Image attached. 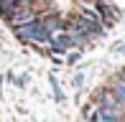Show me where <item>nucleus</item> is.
<instances>
[{"mask_svg":"<svg viewBox=\"0 0 125 122\" xmlns=\"http://www.w3.org/2000/svg\"><path fill=\"white\" fill-rule=\"evenodd\" d=\"M94 104H97L100 109H112V112L125 114V107H123V104L115 99V94L110 92V87H105V89H100L97 94H94Z\"/></svg>","mask_w":125,"mask_h":122,"instance_id":"nucleus-1","label":"nucleus"},{"mask_svg":"<svg viewBox=\"0 0 125 122\" xmlns=\"http://www.w3.org/2000/svg\"><path fill=\"white\" fill-rule=\"evenodd\" d=\"M31 20H36V8H33V5H21V8H15L13 15L8 18V26L10 28H18V26L31 23Z\"/></svg>","mask_w":125,"mask_h":122,"instance_id":"nucleus-2","label":"nucleus"},{"mask_svg":"<svg viewBox=\"0 0 125 122\" xmlns=\"http://www.w3.org/2000/svg\"><path fill=\"white\" fill-rule=\"evenodd\" d=\"M41 23H43V28H46L49 33L66 31V23H64V18H61V15H56V13H51V15H46V18H41Z\"/></svg>","mask_w":125,"mask_h":122,"instance_id":"nucleus-3","label":"nucleus"},{"mask_svg":"<svg viewBox=\"0 0 125 122\" xmlns=\"http://www.w3.org/2000/svg\"><path fill=\"white\" fill-rule=\"evenodd\" d=\"M125 114L120 112H112V109H97V117H94V122H123Z\"/></svg>","mask_w":125,"mask_h":122,"instance_id":"nucleus-4","label":"nucleus"},{"mask_svg":"<svg viewBox=\"0 0 125 122\" xmlns=\"http://www.w3.org/2000/svg\"><path fill=\"white\" fill-rule=\"evenodd\" d=\"M110 92L115 94V99H117V102H120L123 107H125V81L120 79V76H117V79L110 84Z\"/></svg>","mask_w":125,"mask_h":122,"instance_id":"nucleus-5","label":"nucleus"},{"mask_svg":"<svg viewBox=\"0 0 125 122\" xmlns=\"http://www.w3.org/2000/svg\"><path fill=\"white\" fill-rule=\"evenodd\" d=\"M97 104H94V102H89V104H84V107H82V122H92L94 117H97Z\"/></svg>","mask_w":125,"mask_h":122,"instance_id":"nucleus-6","label":"nucleus"},{"mask_svg":"<svg viewBox=\"0 0 125 122\" xmlns=\"http://www.w3.org/2000/svg\"><path fill=\"white\" fill-rule=\"evenodd\" d=\"M49 84H51V89H54V99L61 104V102H64V92H61V87H59V81H56V76H54V74L49 76Z\"/></svg>","mask_w":125,"mask_h":122,"instance_id":"nucleus-7","label":"nucleus"},{"mask_svg":"<svg viewBox=\"0 0 125 122\" xmlns=\"http://www.w3.org/2000/svg\"><path fill=\"white\" fill-rule=\"evenodd\" d=\"M13 10H15V5H13V3H0V18L8 23V18L13 15Z\"/></svg>","mask_w":125,"mask_h":122,"instance_id":"nucleus-8","label":"nucleus"},{"mask_svg":"<svg viewBox=\"0 0 125 122\" xmlns=\"http://www.w3.org/2000/svg\"><path fill=\"white\" fill-rule=\"evenodd\" d=\"M64 56H66V64H77V61L82 59V51H79V48H69Z\"/></svg>","mask_w":125,"mask_h":122,"instance_id":"nucleus-9","label":"nucleus"},{"mask_svg":"<svg viewBox=\"0 0 125 122\" xmlns=\"http://www.w3.org/2000/svg\"><path fill=\"white\" fill-rule=\"evenodd\" d=\"M13 81H15V87H21V89H23V87L28 84V74H21V76H13Z\"/></svg>","mask_w":125,"mask_h":122,"instance_id":"nucleus-10","label":"nucleus"},{"mask_svg":"<svg viewBox=\"0 0 125 122\" xmlns=\"http://www.w3.org/2000/svg\"><path fill=\"white\" fill-rule=\"evenodd\" d=\"M38 0H13V5L15 8H21V5H36Z\"/></svg>","mask_w":125,"mask_h":122,"instance_id":"nucleus-11","label":"nucleus"},{"mask_svg":"<svg viewBox=\"0 0 125 122\" xmlns=\"http://www.w3.org/2000/svg\"><path fill=\"white\" fill-rule=\"evenodd\" d=\"M82 81H84V74H77L74 76V87H82Z\"/></svg>","mask_w":125,"mask_h":122,"instance_id":"nucleus-12","label":"nucleus"},{"mask_svg":"<svg viewBox=\"0 0 125 122\" xmlns=\"http://www.w3.org/2000/svg\"><path fill=\"white\" fill-rule=\"evenodd\" d=\"M3 84H5V76H0V97H3Z\"/></svg>","mask_w":125,"mask_h":122,"instance_id":"nucleus-13","label":"nucleus"},{"mask_svg":"<svg viewBox=\"0 0 125 122\" xmlns=\"http://www.w3.org/2000/svg\"><path fill=\"white\" fill-rule=\"evenodd\" d=\"M0 3H13V0H0Z\"/></svg>","mask_w":125,"mask_h":122,"instance_id":"nucleus-14","label":"nucleus"},{"mask_svg":"<svg viewBox=\"0 0 125 122\" xmlns=\"http://www.w3.org/2000/svg\"><path fill=\"white\" fill-rule=\"evenodd\" d=\"M120 79H123V81H125V71H123V76H120Z\"/></svg>","mask_w":125,"mask_h":122,"instance_id":"nucleus-15","label":"nucleus"},{"mask_svg":"<svg viewBox=\"0 0 125 122\" xmlns=\"http://www.w3.org/2000/svg\"><path fill=\"white\" fill-rule=\"evenodd\" d=\"M100 3H107V0H100Z\"/></svg>","mask_w":125,"mask_h":122,"instance_id":"nucleus-16","label":"nucleus"}]
</instances>
